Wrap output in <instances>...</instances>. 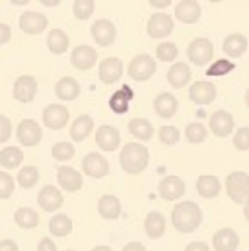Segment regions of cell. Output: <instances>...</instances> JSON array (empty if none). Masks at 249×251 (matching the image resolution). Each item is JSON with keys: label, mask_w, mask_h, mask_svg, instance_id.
I'll return each instance as SVG.
<instances>
[{"label": "cell", "mask_w": 249, "mask_h": 251, "mask_svg": "<svg viewBox=\"0 0 249 251\" xmlns=\"http://www.w3.org/2000/svg\"><path fill=\"white\" fill-rule=\"evenodd\" d=\"M10 37H12V29H10V25L0 22V45L8 43V41H10Z\"/></svg>", "instance_id": "cell-47"}, {"label": "cell", "mask_w": 249, "mask_h": 251, "mask_svg": "<svg viewBox=\"0 0 249 251\" xmlns=\"http://www.w3.org/2000/svg\"><path fill=\"white\" fill-rule=\"evenodd\" d=\"M35 94H37V80H35L33 76L24 74V76H20V78L14 82V98H16L18 101L29 103V101H33Z\"/></svg>", "instance_id": "cell-15"}, {"label": "cell", "mask_w": 249, "mask_h": 251, "mask_svg": "<svg viewBox=\"0 0 249 251\" xmlns=\"http://www.w3.org/2000/svg\"><path fill=\"white\" fill-rule=\"evenodd\" d=\"M98 212L105 220H117L121 216V201L115 195H103L98 201Z\"/></svg>", "instance_id": "cell-24"}, {"label": "cell", "mask_w": 249, "mask_h": 251, "mask_svg": "<svg viewBox=\"0 0 249 251\" xmlns=\"http://www.w3.org/2000/svg\"><path fill=\"white\" fill-rule=\"evenodd\" d=\"M144 232L148 238L158 240L166 234V218L162 212H148L144 218Z\"/></svg>", "instance_id": "cell-25"}, {"label": "cell", "mask_w": 249, "mask_h": 251, "mask_svg": "<svg viewBox=\"0 0 249 251\" xmlns=\"http://www.w3.org/2000/svg\"><path fill=\"white\" fill-rule=\"evenodd\" d=\"M174 20L172 16H168L166 12H158V14H152L150 20H148V35L154 37V39H164L168 37L172 31H174Z\"/></svg>", "instance_id": "cell-6"}, {"label": "cell", "mask_w": 249, "mask_h": 251, "mask_svg": "<svg viewBox=\"0 0 249 251\" xmlns=\"http://www.w3.org/2000/svg\"><path fill=\"white\" fill-rule=\"evenodd\" d=\"M0 251H18V244L14 240H2L0 242Z\"/></svg>", "instance_id": "cell-49"}, {"label": "cell", "mask_w": 249, "mask_h": 251, "mask_svg": "<svg viewBox=\"0 0 249 251\" xmlns=\"http://www.w3.org/2000/svg\"><path fill=\"white\" fill-rule=\"evenodd\" d=\"M200 14H202V8L195 0H183L175 8V18L179 22H183V24H195V22H199Z\"/></svg>", "instance_id": "cell-23"}, {"label": "cell", "mask_w": 249, "mask_h": 251, "mask_svg": "<svg viewBox=\"0 0 249 251\" xmlns=\"http://www.w3.org/2000/svg\"><path fill=\"white\" fill-rule=\"evenodd\" d=\"M98 74H100V80L103 84H115L123 76V63L115 57H109V59L101 61Z\"/></svg>", "instance_id": "cell-20"}, {"label": "cell", "mask_w": 249, "mask_h": 251, "mask_svg": "<svg viewBox=\"0 0 249 251\" xmlns=\"http://www.w3.org/2000/svg\"><path fill=\"white\" fill-rule=\"evenodd\" d=\"M66 251H74V250H66Z\"/></svg>", "instance_id": "cell-56"}, {"label": "cell", "mask_w": 249, "mask_h": 251, "mask_svg": "<svg viewBox=\"0 0 249 251\" xmlns=\"http://www.w3.org/2000/svg\"><path fill=\"white\" fill-rule=\"evenodd\" d=\"M226 191L236 204H246V201L249 199V174L232 172L226 177Z\"/></svg>", "instance_id": "cell-3"}, {"label": "cell", "mask_w": 249, "mask_h": 251, "mask_svg": "<svg viewBox=\"0 0 249 251\" xmlns=\"http://www.w3.org/2000/svg\"><path fill=\"white\" fill-rule=\"evenodd\" d=\"M132 90L130 88H121L119 92H115L113 96H111V100H109V107L115 111V113H126L128 111V101L132 100Z\"/></svg>", "instance_id": "cell-35"}, {"label": "cell", "mask_w": 249, "mask_h": 251, "mask_svg": "<svg viewBox=\"0 0 249 251\" xmlns=\"http://www.w3.org/2000/svg\"><path fill=\"white\" fill-rule=\"evenodd\" d=\"M148 160H150L148 148L142 146L140 142H126L121 148V154H119L121 168L126 174H132V176L144 172L148 166Z\"/></svg>", "instance_id": "cell-2"}, {"label": "cell", "mask_w": 249, "mask_h": 251, "mask_svg": "<svg viewBox=\"0 0 249 251\" xmlns=\"http://www.w3.org/2000/svg\"><path fill=\"white\" fill-rule=\"evenodd\" d=\"M234 146L238 150H249V126H242L234 134Z\"/></svg>", "instance_id": "cell-45"}, {"label": "cell", "mask_w": 249, "mask_h": 251, "mask_svg": "<svg viewBox=\"0 0 249 251\" xmlns=\"http://www.w3.org/2000/svg\"><path fill=\"white\" fill-rule=\"evenodd\" d=\"M236 66L232 61H226V59H220L218 63H214L208 70H206V74L208 76H224V74H228V72H232Z\"/></svg>", "instance_id": "cell-43"}, {"label": "cell", "mask_w": 249, "mask_h": 251, "mask_svg": "<svg viewBox=\"0 0 249 251\" xmlns=\"http://www.w3.org/2000/svg\"><path fill=\"white\" fill-rule=\"evenodd\" d=\"M212 55H214V47H212V41L206 39V37H197L189 43L187 47V57L189 61L197 66H202V64H208L212 61Z\"/></svg>", "instance_id": "cell-4"}, {"label": "cell", "mask_w": 249, "mask_h": 251, "mask_svg": "<svg viewBox=\"0 0 249 251\" xmlns=\"http://www.w3.org/2000/svg\"><path fill=\"white\" fill-rule=\"evenodd\" d=\"M224 53L232 59H238L246 53L248 49V39L242 35V33H230L226 39H224V45H222Z\"/></svg>", "instance_id": "cell-27"}, {"label": "cell", "mask_w": 249, "mask_h": 251, "mask_svg": "<svg viewBox=\"0 0 249 251\" xmlns=\"http://www.w3.org/2000/svg\"><path fill=\"white\" fill-rule=\"evenodd\" d=\"M68 109L64 105H59V103H51L43 109V125L51 130H61L66 126L68 123Z\"/></svg>", "instance_id": "cell-8"}, {"label": "cell", "mask_w": 249, "mask_h": 251, "mask_svg": "<svg viewBox=\"0 0 249 251\" xmlns=\"http://www.w3.org/2000/svg\"><path fill=\"white\" fill-rule=\"evenodd\" d=\"M92 37L98 45L101 47H109L115 37H117V29H115V24L111 20H98L92 24Z\"/></svg>", "instance_id": "cell-9"}, {"label": "cell", "mask_w": 249, "mask_h": 251, "mask_svg": "<svg viewBox=\"0 0 249 251\" xmlns=\"http://www.w3.org/2000/svg\"><path fill=\"white\" fill-rule=\"evenodd\" d=\"M24 162V152L16 146H6L0 150V166L6 170H14Z\"/></svg>", "instance_id": "cell-33"}, {"label": "cell", "mask_w": 249, "mask_h": 251, "mask_svg": "<svg viewBox=\"0 0 249 251\" xmlns=\"http://www.w3.org/2000/svg\"><path fill=\"white\" fill-rule=\"evenodd\" d=\"M37 202H39V206L43 210L53 212V210H59L62 206L64 197H62L61 189H57L55 185H45L37 195Z\"/></svg>", "instance_id": "cell-18"}, {"label": "cell", "mask_w": 249, "mask_h": 251, "mask_svg": "<svg viewBox=\"0 0 249 251\" xmlns=\"http://www.w3.org/2000/svg\"><path fill=\"white\" fill-rule=\"evenodd\" d=\"M14 220L16 224L22 228V230H33L37 224H39V214L33 210V208H18L16 214H14Z\"/></svg>", "instance_id": "cell-32"}, {"label": "cell", "mask_w": 249, "mask_h": 251, "mask_svg": "<svg viewBox=\"0 0 249 251\" xmlns=\"http://www.w3.org/2000/svg\"><path fill=\"white\" fill-rule=\"evenodd\" d=\"M47 47L53 55H62L68 49V35L62 29H51L47 35Z\"/></svg>", "instance_id": "cell-34"}, {"label": "cell", "mask_w": 249, "mask_h": 251, "mask_svg": "<svg viewBox=\"0 0 249 251\" xmlns=\"http://www.w3.org/2000/svg\"><path fill=\"white\" fill-rule=\"evenodd\" d=\"M94 130V119L90 115H80L72 125H70V138L74 142L86 140Z\"/></svg>", "instance_id": "cell-28"}, {"label": "cell", "mask_w": 249, "mask_h": 251, "mask_svg": "<svg viewBox=\"0 0 249 251\" xmlns=\"http://www.w3.org/2000/svg\"><path fill=\"white\" fill-rule=\"evenodd\" d=\"M246 105H248V107H249V90H248V92H246Z\"/></svg>", "instance_id": "cell-55"}, {"label": "cell", "mask_w": 249, "mask_h": 251, "mask_svg": "<svg viewBox=\"0 0 249 251\" xmlns=\"http://www.w3.org/2000/svg\"><path fill=\"white\" fill-rule=\"evenodd\" d=\"M37 251H57V244L51 238H43L37 246Z\"/></svg>", "instance_id": "cell-48"}, {"label": "cell", "mask_w": 249, "mask_h": 251, "mask_svg": "<svg viewBox=\"0 0 249 251\" xmlns=\"http://www.w3.org/2000/svg\"><path fill=\"white\" fill-rule=\"evenodd\" d=\"M158 193L162 195V199L166 201H177L185 195V181L179 176H168L160 181Z\"/></svg>", "instance_id": "cell-14"}, {"label": "cell", "mask_w": 249, "mask_h": 251, "mask_svg": "<svg viewBox=\"0 0 249 251\" xmlns=\"http://www.w3.org/2000/svg\"><path fill=\"white\" fill-rule=\"evenodd\" d=\"M202 222V210L197 202L183 201L172 210V224L181 234H193Z\"/></svg>", "instance_id": "cell-1"}, {"label": "cell", "mask_w": 249, "mask_h": 251, "mask_svg": "<svg viewBox=\"0 0 249 251\" xmlns=\"http://www.w3.org/2000/svg\"><path fill=\"white\" fill-rule=\"evenodd\" d=\"M158 136H160V142H164V144L172 146V144H177V140H179V136H181V134H179V130H177L175 126L164 125V126H160Z\"/></svg>", "instance_id": "cell-42"}, {"label": "cell", "mask_w": 249, "mask_h": 251, "mask_svg": "<svg viewBox=\"0 0 249 251\" xmlns=\"http://www.w3.org/2000/svg\"><path fill=\"white\" fill-rule=\"evenodd\" d=\"M57 181L64 191H70V193H76L80 191L84 185V179H82V174L70 166H61L59 172H57Z\"/></svg>", "instance_id": "cell-19"}, {"label": "cell", "mask_w": 249, "mask_h": 251, "mask_svg": "<svg viewBox=\"0 0 249 251\" xmlns=\"http://www.w3.org/2000/svg\"><path fill=\"white\" fill-rule=\"evenodd\" d=\"M10 136H12V123H10L8 117L0 115V144L6 142Z\"/></svg>", "instance_id": "cell-46"}, {"label": "cell", "mask_w": 249, "mask_h": 251, "mask_svg": "<svg viewBox=\"0 0 249 251\" xmlns=\"http://www.w3.org/2000/svg\"><path fill=\"white\" fill-rule=\"evenodd\" d=\"M244 216H246V220L249 222V199L246 201V204H244Z\"/></svg>", "instance_id": "cell-53"}, {"label": "cell", "mask_w": 249, "mask_h": 251, "mask_svg": "<svg viewBox=\"0 0 249 251\" xmlns=\"http://www.w3.org/2000/svg\"><path fill=\"white\" fill-rule=\"evenodd\" d=\"M20 29L27 35H37V33L47 29V18L41 12L27 10L20 16Z\"/></svg>", "instance_id": "cell-12"}, {"label": "cell", "mask_w": 249, "mask_h": 251, "mask_svg": "<svg viewBox=\"0 0 249 251\" xmlns=\"http://www.w3.org/2000/svg\"><path fill=\"white\" fill-rule=\"evenodd\" d=\"M82 170H84L86 176H90V177H94V179H101V177H105V176L109 174V162H107L101 154L92 152V154H88V156L84 158Z\"/></svg>", "instance_id": "cell-10"}, {"label": "cell", "mask_w": 249, "mask_h": 251, "mask_svg": "<svg viewBox=\"0 0 249 251\" xmlns=\"http://www.w3.org/2000/svg\"><path fill=\"white\" fill-rule=\"evenodd\" d=\"M98 61V53L90 45H78L70 53V63L78 70H90Z\"/></svg>", "instance_id": "cell-17"}, {"label": "cell", "mask_w": 249, "mask_h": 251, "mask_svg": "<svg viewBox=\"0 0 249 251\" xmlns=\"http://www.w3.org/2000/svg\"><path fill=\"white\" fill-rule=\"evenodd\" d=\"M177 107H179L177 98L172 96V94H168V92L160 94V96L154 100V109H156V113H158L162 119L174 117V115L177 113Z\"/></svg>", "instance_id": "cell-21"}, {"label": "cell", "mask_w": 249, "mask_h": 251, "mask_svg": "<svg viewBox=\"0 0 249 251\" xmlns=\"http://www.w3.org/2000/svg\"><path fill=\"white\" fill-rule=\"evenodd\" d=\"M18 183L24 189H31L37 181H39V170L35 166H24L20 172H18Z\"/></svg>", "instance_id": "cell-37"}, {"label": "cell", "mask_w": 249, "mask_h": 251, "mask_svg": "<svg viewBox=\"0 0 249 251\" xmlns=\"http://www.w3.org/2000/svg\"><path fill=\"white\" fill-rule=\"evenodd\" d=\"M94 10H96V2L92 0H76L72 4V12L78 20H88L94 14Z\"/></svg>", "instance_id": "cell-40"}, {"label": "cell", "mask_w": 249, "mask_h": 251, "mask_svg": "<svg viewBox=\"0 0 249 251\" xmlns=\"http://www.w3.org/2000/svg\"><path fill=\"white\" fill-rule=\"evenodd\" d=\"M177 55H179V49L172 41H164L156 49V59L162 61V63H172L174 59H177Z\"/></svg>", "instance_id": "cell-39"}, {"label": "cell", "mask_w": 249, "mask_h": 251, "mask_svg": "<svg viewBox=\"0 0 249 251\" xmlns=\"http://www.w3.org/2000/svg\"><path fill=\"white\" fill-rule=\"evenodd\" d=\"M191 80V68L187 66V63H175L170 70H168V82L174 88H185Z\"/></svg>", "instance_id": "cell-29"}, {"label": "cell", "mask_w": 249, "mask_h": 251, "mask_svg": "<svg viewBox=\"0 0 249 251\" xmlns=\"http://www.w3.org/2000/svg\"><path fill=\"white\" fill-rule=\"evenodd\" d=\"M172 2L170 0H164V2H156V0H150V6L152 8H166V6H170Z\"/></svg>", "instance_id": "cell-52"}, {"label": "cell", "mask_w": 249, "mask_h": 251, "mask_svg": "<svg viewBox=\"0 0 249 251\" xmlns=\"http://www.w3.org/2000/svg\"><path fill=\"white\" fill-rule=\"evenodd\" d=\"M197 191L204 199H214L220 195V181L214 176H200L197 179Z\"/></svg>", "instance_id": "cell-31"}, {"label": "cell", "mask_w": 249, "mask_h": 251, "mask_svg": "<svg viewBox=\"0 0 249 251\" xmlns=\"http://www.w3.org/2000/svg\"><path fill=\"white\" fill-rule=\"evenodd\" d=\"M189 100L195 105H208L216 100V88L210 82H195L189 88Z\"/></svg>", "instance_id": "cell-16"}, {"label": "cell", "mask_w": 249, "mask_h": 251, "mask_svg": "<svg viewBox=\"0 0 249 251\" xmlns=\"http://www.w3.org/2000/svg\"><path fill=\"white\" fill-rule=\"evenodd\" d=\"M206 136H208V130H206V126L202 125V123H199V121H195V123H189L185 128V138L191 142V144H199V142H204L206 140Z\"/></svg>", "instance_id": "cell-38"}, {"label": "cell", "mask_w": 249, "mask_h": 251, "mask_svg": "<svg viewBox=\"0 0 249 251\" xmlns=\"http://www.w3.org/2000/svg\"><path fill=\"white\" fill-rule=\"evenodd\" d=\"M14 193V177L8 172H0V199H10Z\"/></svg>", "instance_id": "cell-44"}, {"label": "cell", "mask_w": 249, "mask_h": 251, "mask_svg": "<svg viewBox=\"0 0 249 251\" xmlns=\"http://www.w3.org/2000/svg\"><path fill=\"white\" fill-rule=\"evenodd\" d=\"M238 244H240V236L232 228H222L212 238V246L216 251H234Z\"/></svg>", "instance_id": "cell-22"}, {"label": "cell", "mask_w": 249, "mask_h": 251, "mask_svg": "<svg viewBox=\"0 0 249 251\" xmlns=\"http://www.w3.org/2000/svg\"><path fill=\"white\" fill-rule=\"evenodd\" d=\"M123 251H146V248L140 242H130L123 248Z\"/></svg>", "instance_id": "cell-51"}, {"label": "cell", "mask_w": 249, "mask_h": 251, "mask_svg": "<svg viewBox=\"0 0 249 251\" xmlns=\"http://www.w3.org/2000/svg\"><path fill=\"white\" fill-rule=\"evenodd\" d=\"M55 94H57V98L62 100V101H72V100H76V98L80 96V84H78L74 78L64 76V78H61V80L57 82Z\"/></svg>", "instance_id": "cell-26"}, {"label": "cell", "mask_w": 249, "mask_h": 251, "mask_svg": "<svg viewBox=\"0 0 249 251\" xmlns=\"http://www.w3.org/2000/svg\"><path fill=\"white\" fill-rule=\"evenodd\" d=\"M74 146L70 144V142H57L55 146H53V158L55 160H59V162H68V160H72V156H74Z\"/></svg>", "instance_id": "cell-41"}, {"label": "cell", "mask_w": 249, "mask_h": 251, "mask_svg": "<svg viewBox=\"0 0 249 251\" xmlns=\"http://www.w3.org/2000/svg\"><path fill=\"white\" fill-rule=\"evenodd\" d=\"M92 251H113L111 248H107V246H98V248H94Z\"/></svg>", "instance_id": "cell-54"}, {"label": "cell", "mask_w": 249, "mask_h": 251, "mask_svg": "<svg viewBox=\"0 0 249 251\" xmlns=\"http://www.w3.org/2000/svg\"><path fill=\"white\" fill-rule=\"evenodd\" d=\"M128 132L138 138L140 142L144 140H150L154 136V126L148 119H142V117H136V119H130L128 121Z\"/></svg>", "instance_id": "cell-30"}, {"label": "cell", "mask_w": 249, "mask_h": 251, "mask_svg": "<svg viewBox=\"0 0 249 251\" xmlns=\"http://www.w3.org/2000/svg\"><path fill=\"white\" fill-rule=\"evenodd\" d=\"M185 251H210V250H208V246L204 242H193V244L187 246Z\"/></svg>", "instance_id": "cell-50"}, {"label": "cell", "mask_w": 249, "mask_h": 251, "mask_svg": "<svg viewBox=\"0 0 249 251\" xmlns=\"http://www.w3.org/2000/svg\"><path fill=\"white\" fill-rule=\"evenodd\" d=\"M208 128L214 136L226 138L234 132V117L228 111H214L208 119Z\"/></svg>", "instance_id": "cell-11"}, {"label": "cell", "mask_w": 249, "mask_h": 251, "mask_svg": "<svg viewBox=\"0 0 249 251\" xmlns=\"http://www.w3.org/2000/svg\"><path fill=\"white\" fill-rule=\"evenodd\" d=\"M16 136H18L20 144H24V146H35V144L41 142L43 132H41V126H39L37 121L24 119V121H20V125L16 128Z\"/></svg>", "instance_id": "cell-7"}, {"label": "cell", "mask_w": 249, "mask_h": 251, "mask_svg": "<svg viewBox=\"0 0 249 251\" xmlns=\"http://www.w3.org/2000/svg\"><path fill=\"white\" fill-rule=\"evenodd\" d=\"M156 61L150 55H136L128 64V76L136 82H146L156 74Z\"/></svg>", "instance_id": "cell-5"}, {"label": "cell", "mask_w": 249, "mask_h": 251, "mask_svg": "<svg viewBox=\"0 0 249 251\" xmlns=\"http://www.w3.org/2000/svg\"><path fill=\"white\" fill-rule=\"evenodd\" d=\"M49 232L57 238H64L72 232V220L66 214H55L49 222Z\"/></svg>", "instance_id": "cell-36"}, {"label": "cell", "mask_w": 249, "mask_h": 251, "mask_svg": "<svg viewBox=\"0 0 249 251\" xmlns=\"http://www.w3.org/2000/svg\"><path fill=\"white\" fill-rule=\"evenodd\" d=\"M96 144L103 150V152H115L121 144V134L115 126L101 125L96 132Z\"/></svg>", "instance_id": "cell-13"}]
</instances>
